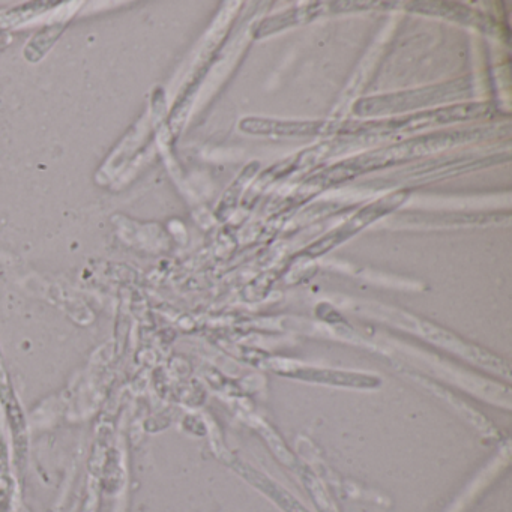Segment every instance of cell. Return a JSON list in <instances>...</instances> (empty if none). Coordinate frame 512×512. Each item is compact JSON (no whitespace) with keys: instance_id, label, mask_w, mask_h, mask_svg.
<instances>
[{"instance_id":"7","label":"cell","mask_w":512,"mask_h":512,"mask_svg":"<svg viewBox=\"0 0 512 512\" xmlns=\"http://www.w3.org/2000/svg\"><path fill=\"white\" fill-rule=\"evenodd\" d=\"M235 469H238V472L241 475H244L248 481L253 482L256 487H259L263 493L268 494L271 499H274L281 508L286 512H308L295 497L290 496L286 490L278 487L275 482H272L271 479L263 476L262 473L254 470L253 467L247 466V464L235 463Z\"/></svg>"},{"instance_id":"6","label":"cell","mask_w":512,"mask_h":512,"mask_svg":"<svg viewBox=\"0 0 512 512\" xmlns=\"http://www.w3.org/2000/svg\"><path fill=\"white\" fill-rule=\"evenodd\" d=\"M281 374L293 377V379L305 380V382L343 386V388L374 389L382 383L380 379L371 374L326 370V368H293V370L283 371Z\"/></svg>"},{"instance_id":"9","label":"cell","mask_w":512,"mask_h":512,"mask_svg":"<svg viewBox=\"0 0 512 512\" xmlns=\"http://www.w3.org/2000/svg\"><path fill=\"white\" fill-rule=\"evenodd\" d=\"M314 8H307V10H290L286 14L274 17V19H268L259 26L256 31V37H265V35L272 34V32L281 31L283 28H287L290 25H296V23L302 22V20L311 19L310 13Z\"/></svg>"},{"instance_id":"3","label":"cell","mask_w":512,"mask_h":512,"mask_svg":"<svg viewBox=\"0 0 512 512\" xmlns=\"http://www.w3.org/2000/svg\"><path fill=\"white\" fill-rule=\"evenodd\" d=\"M490 112L488 104H460V106L442 107V109L430 110V112L416 113L406 118L386 119L376 124L365 125L368 131L376 133H409V131L421 130L430 125L452 124V122L469 121V119L481 118Z\"/></svg>"},{"instance_id":"1","label":"cell","mask_w":512,"mask_h":512,"mask_svg":"<svg viewBox=\"0 0 512 512\" xmlns=\"http://www.w3.org/2000/svg\"><path fill=\"white\" fill-rule=\"evenodd\" d=\"M469 137L470 133H443L397 143V145L388 146L379 151L359 155L346 163H340L323 172L322 175H319L320 178L311 179L310 185L317 184V187H328V185L338 184V182L349 181L362 173L395 166L403 161L440 151V149L448 148L455 143L463 142Z\"/></svg>"},{"instance_id":"8","label":"cell","mask_w":512,"mask_h":512,"mask_svg":"<svg viewBox=\"0 0 512 512\" xmlns=\"http://www.w3.org/2000/svg\"><path fill=\"white\" fill-rule=\"evenodd\" d=\"M0 403L4 404L5 413H7L8 421H10L11 430H13L17 446H19V448H25V418H23L22 409H20L19 403H17L13 386H11L10 379H8L5 368L2 367V365H0Z\"/></svg>"},{"instance_id":"5","label":"cell","mask_w":512,"mask_h":512,"mask_svg":"<svg viewBox=\"0 0 512 512\" xmlns=\"http://www.w3.org/2000/svg\"><path fill=\"white\" fill-rule=\"evenodd\" d=\"M241 130L253 136H326L334 133L337 125L329 122L278 121V119L247 118L241 122Z\"/></svg>"},{"instance_id":"2","label":"cell","mask_w":512,"mask_h":512,"mask_svg":"<svg viewBox=\"0 0 512 512\" xmlns=\"http://www.w3.org/2000/svg\"><path fill=\"white\" fill-rule=\"evenodd\" d=\"M467 86L463 80L445 85L430 86L416 91L398 92V94L382 95V97L365 98L355 106L359 116L395 115L419 107L434 106L445 103L452 98H460L466 94Z\"/></svg>"},{"instance_id":"4","label":"cell","mask_w":512,"mask_h":512,"mask_svg":"<svg viewBox=\"0 0 512 512\" xmlns=\"http://www.w3.org/2000/svg\"><path fill=\"white\" fill-rule=\"evenodd\" d=\"M409 196V191H398V193L389 194V196L383 197V199L376 200L371 205L365 206L364 209L358 212L355 217L350 218L346 224L335 229L334 232L326 235L325 238L320 241L314 242L311 247H308L304 251V254L310 257H319L322 254L328 253L332 248L337 245L343 244L347 239L352 238L356 233L364 230L365 227L370 226L374 221L379 218L385 217L389 212L395 211L401 203Z\"/></svg>"}]
</instances>
